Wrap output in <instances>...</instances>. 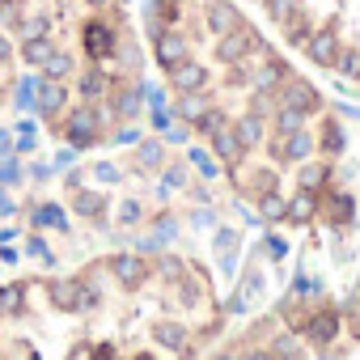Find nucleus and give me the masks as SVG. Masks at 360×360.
I'll return each mask as SVG.
<instances>
[{"instance_id":"e433bc0d","label":"nucleus","mask_w":360,"mask_h":360,"mask_svg":"<svg viewBox=\"0 0 360 360\" xmlns=\"http://www.w3.org/2000/svg\"><path fill=\"white\" fill-rule=\"evenodd\" d=\"M136 217H140V208H136V204H123V212H119V221H123V225H136Z\"/></svg>"},{"instance_id":"cd10ccee","label":"nucleus","mask_w":360,"mask_h":360,"mask_svg":"<svg viewBox=\"0 0 360 360\" xmlns=\"http://www.w3.org/2000/svg\"><path fill=\"white\" fill-rule=\"evenodd\" d=\"M225 123H229V115H225V110H217V106H208V110H204V119H200V131H204V136H212V131H221Z\"/></svg>"},{"instance_id":"58836bf2","label":"nucleus","mask_w":360,"mask_h":360,"mask_svg":"<svg viewBox=\"0 0 360 360\" xmlns=\"http://www.w3.org/2000/svg\"><path fill=\"white\" fill-rule=\"evenodd\" d=\"M5 60H9V43H5V39H0V64H5Z\"/></svg>"},{"instance_id":"c85d7f7f","label":"nucleus","mask_w":360,"mask_h":360,"mask_svg":"<svg viewBox=\"0 0 360 360\" xmlns=\"http://www.w3.org/2000/svg\"><path fill=\"white\" fill-rule=\"evenodd\" d=\"M161 157H165V153H161V144H157V140H144V144H140V153H136V161H140V165H148V169H157V165H161Z\"/></svg>"},{"instance_id":"4be33fe9","label":"nucleus","mask_w":360,"mask_h":360,"mask_svg":"<svg viewBox=\"0 0 360 360\" xmlns=\"http://www.w3.org/2000/svg\"><path fill=\"white\" fill-rule=\"evenodd\" d=\"M204 110H208V102L200 98V89H195V94H183V102H178V115L191 119V123H200V119H204Z\"/></svg>"},{"instance_id":"1a4fd4ad","label":"nucleus","mask_w":360,"mask_h":360,"mask_svg":"<svg viewBox=\"0 0 360 360\" xmlns=\"http://www.w3.org/2000/svg\"><path fill=\"white\" fill-rule=\"evenodd\" d=\"M187 56H191V47H187V39L178 30H157V60H161V68L187 60Z\"/></svg>"},{"instance_id":"c756f323","label":"nucleus","mask_w":360,"mask_h":360,"mask_svg":"<svg viewBox=\"0 0 360 360\" xmlns=\"http://www.w3.org/2000/svg\"><path fill=\"white\" fill-rule=\"evenodd\" d=\"M81 94H85V98H102V94H106V77H102V72H85V77H81Z\"/></svg>"},{"instance_id":"72a5a7b5","label":"nucleus","mask_w":360,"mask_h":360,"mask_svg":"<svg viewBox=\"0 0 360 360\" xmlns=\"http://www.w3.org/2000/svg\"><path fill=\"white\" fill-rule=\"evenodd\" d=\"M34 225H64V212L60 208H39L34 212Z\"/></svg>"},{"instance_id":"0eeeda50","label":"nucleus","mask_w":360,"mask_h":360,"mask_svg":"<svg viewBox=\"0 0 360 360\" xmlns=\"http://www.w3.org/2000/svg\"><path fill=\"white\" fill-rule=\"evenodd\" d=\"M212 148H217V157L225 165H242V157H246V144H242V136H238L233 123H225L221 131H212Z\"/></svg>"},{"instance_id":"4468645a","label":"nucleus","mask_w":360,"mask_h":360,"mask_svg":"<svg viewBox=\"0 0 360 360\" xmlns=\"http://www.w3.org/2000/svg\"><path fill=\"white\" fill-rule=\"evenodd\" d=\"M309 153H314V136L305 127H297V131L284 136V161H305Z\"/></svg>"},{"instance_id":"b1692460","label":"nucleus","mask_w":360,"mask_h":360,"mask_svg":"<svg viewBox=\"0 0 360 360\" xmlns=\"http://www.w3.org/2000/svg\"><path fill=\"white\" fill-rule=\"evenodd\" d=\"M335 68H339L343 77H352V81H360V51H356V47H347V51H339V56H335Z\"/></svg>"},{"instance_id":"473e14b6","label":"nucleus","mask_w":360,"mask_h":360,"mask_svg":"<svg viewBox=\"0 0 360 360\" xmlns=\"http://www.w3.org/2000/svg\"><path fill=\"white\" fill-rule=\"evenodd\" d=\"M136 110H140V89H127L119 98V115H136Z\"/></svg>"},{"instance_id":"a211bd4d","label":"nucleus","mask_w":360,"mask_h":360,"mask_svg":"<svg viewBox=\"0 0 360 360\" xmlns=\"http://www.w3.org/2000/svg\"><path fill=\"white\" fill-rule=\"evenodd\" d=\"M94 305H98V292H94V284H85V280H72L68 309H94Z\"/></svg>"},{"instance_id":"4c0bfd02","label":"nucleus","mask_w":360,"mask_h":360,"mask_svg":"<svg viewBox=\"0 0 360 360\" xmlns=\"http://www.w3.org/2000/svg\"><path fill=\"white\" fill-rule=\"evenodd\" d=\"M98 178H106V183H115V178H119V169H115V165H98Z\"/></svg>"},{"instance_id":"f03ea898","label":"nucleus","mask_w":360,"mask_h":360,"mask_svg":"<svg viewBox=\"0 0 360 360\" xmlns=\"http://www.w3.org/2000/svg\"><path fill=\"white\" fill-rule=\"evenodd\" d=\"M165 81L178 89V94H195V89H204L208 85V68L200 64V60H178V64H169L165 68Z\"/></svg>"},{"instance_id":"39448f33","label":"nucleus","mask_w":360,"mask_h":360,"mask_svg":"<svg viewBox=\"0 0 360 360\" xmlns=\"http://www.w3.org/2000/svg\"><path fill=\"white\" fill-rule=\"evenodd\" d=\"M301 330H305V339H309V343L326 347L330 339H339V314H335V309H318V314H309V318H305V326H301Z\"/></svg>"},{"instance_id":"c9c22d12","label":"nucleus","mask_w":360,"mask_h":360,"mask_svg":"<svg viewBox=\"0 0 360 360\" xmlns=\"http://www.w3.org/2000/svg\"><path fill=\"white\" fill-rule=\"evenodd\" d=\"M191 157H195V165H200V169H204V174H208V178H212V174H217V161H208V157H204V153H191Z\"/></svg>"},{"instance_id":"6e6552de","label":"nucleus","mask_w":360,"mask_h":360,"mask_svg":"<svg viewBox=\"0 0 360 360\" xmlns=\"http://www.w3.org/2000/svg\"><path fill=\"white\" fill-rule=\"evenodd\" d=\"M276 102L280 106H292V110H318V89L314 85H305V81H288L280 94H276Z\"/></svg>"},{"instance_id":"2eb2a0df","label":"nucleus","mask_w":360,"mask_h":360,"mask_svg":"<svg viewBox=\"0 0 360 360\" xmlns=\"http://www.w3.org/2000/svg\"><path fill=\"white\" fill-rule=\"evenodd\" d=\"M314 212H318V195L301 187V191H297V195L288 200V217H284V221H297V225H305V221H309Z\"/></svg>"},{"instance_id":"a878e982","label":"nucleus","mask_w":360,"mask_h":360,"mask_svg":"<svg viewBox=\"0 0 360 360\" xmlns=\"http://www.w3.org/2000/svg\"><path fill=\"white\" fill-rule=\"evenodd\" d=\"M326 212H330L335 225H343V221H352V200L347 195H326Z\"/></svg>"},{"instance_id":"dca6fc26","label":"nucleus","mask_w":360,"mask_h":360,"mask_svg":"<svg viewBox=\"0 0 360 360\" xmlns=\"http://www.w3.org/2000/svg\"><path fill=\"white\" fill-rule=\"evenodd\" d=\"M233 127H238V136H242V144H246V148H250V144H263V131H267V123H263V115H259V110L242 115Z\"/></svg>"},{"instance_id":"393cba45","label":"nucleus","mask_w":360,"mask_h":360,"mask_svg":"<svg viewBox=\"0 0 360 360\" xmlns=\"http://www.w3.org/2000/svg\"><path fill=\"white\" fill-rule=\"evenodd\" d=\"M326 178H330L326 165H309V161H305V169H301V187H305V191H318Z\"/></svg>"},{"instance_id":"412c9836","label":"nucleus","mask_w":360,"mask_h":360,"mask_svg":"<svg viewBox=\"0 0 360 360\" xmlns=\"http://www.w3.org/2000/svg\"><path fill=\"white\" fill-rule=\"evenodd\" d=\"M26 301V284H5L0 288V314H18Z\"/></svg>"},{"instance_id":"423d86ee","label":"nucleus","mask_w":360,"mask_h":360,"mask_svg":"<svg viewBox=\"0 0 360 360\" xmlns=\"http://www.w3.org/2000/svg\"><path fill=\"white\" fill-rule=\"evenodd\" d=\"M301 47H305V56H309L318 68H335V56H339V34H330V30H318V34H309Z\"/></svg>"},{"instance_id":"6ab92c4d","label":"nucleus","mask_w":360,"mask_h":360,"mask_svg":"<svg viewBox=\"0 0 360 360\" xmlns=\"http://www.w3.org/2000/svg\"><path fill=\"white\" fill-rule=\"evenodd\" d=\"M297 127H305V110L276 106V131H280V136H288V131H297Z\"/></svg>"},{"instance_id":"7c9ffc66","label":"nucleus","mask_w":360,"mask_h":360,"mask_svg":"<svg viewBox=\"0 0 360 360\" xmlns=\"http://www.w3.org/2000/svg\"><path fill=\"white\" fill-rule=\"evenodd\" d=\"M322 148H326V153H339V148H343V131H339L335 119H326V127H322Z\"/></svg>"},{"instance_id":"9b49d317","label":"nucleus","mask_w":360,"mask_h":360,"mask_svg":"<svg viewBox=\"0 0 360 360\" xmlns=\"http://www.w3.org/2000/svg\"><path fill=\"white\" fill-rule=\"evenodd\" d=\"M208 26H212L217 34H225V30L242 26V13L229 5V0H208Z\"/></svg>"},{"instance_id":"f3484780","label":"nucleus","mask_w":360,"mask_h":360,"mask_svg":"<svg viewBox=\"0 0 360 360\" xmlns=\"http://www.w3.org/2000/svg\"><path fill=\"white\" fill-rule=\"evenodd\" d=\"M284 77H288V64H284V60H267V64H263V68H259L250 81H255L259 89H276Z\"/></svg>"},{"instance_id":"5701e85b","label":"nucleus","mask_w":360,"mask_h":360,"mask_svg":"<svg viewBox=\"0 0 360 360\" xmlns=\"http://www.w3.org/2000/svg\"><path fill=\"white\" fill-rule=\"evenodd\" d=\"M72 208H77L81 217H89V221H98V217H102V195H94V191H81V195L72 200Z\"/></svg>"},{"instance_id":"7ed1b4c3","label":"nucleus","mask_w":360,"mask_h":360,"mask_svg":"<svg viewBox=\"0 0 360 360\" xmlns=\"http://www.w3.org/2000/svg\"><path fill=\"white\" fill-rule=\"evenodd\" d=\"M115 47H119V34H115V26H106V22H89L85 26V51H89V60H110L115 56Z\"/></svg>"},{"instance_id":"20e7f679","label":"nucleus","mask_w":360,"mask_h":360,"mask_svg":"<svg viewBox=\"0 0 360 360\" xmlns=\"http://www.w3.org/2000/svg\"><path fill=\"white\" fill-rule=\"evenodd\" d=\"M64 136L81 148V144H94L98 140V110L94 106H77L72 115H68V123H64Z\"/></svg>"},{"instance_id":"f704fd0d","label":"nucleus","mask_w":360,"mask_h":360,"mask_svg":"<svg viewBox=\"0 0 360 360\" xmlns=\"http://www.w3.org/2000/svg\"><path fill=\"white\" fill-rule=\"evenodd\" d=\"M271 352H276V356H301V347H297V343H292L288 335H284V339H280V343H276Z\"/></svg>"},{"instance_id":"aec40b11","label":"nucleus","mask_w":360,"mask_h":360,"mask_svg":"<svg viewBox=\"0 0 360 360\" xmlns=\"http://www.w3.org/2000/svg\"><path fill=\"white\" fill-rule=\"evenodd\" d=\"M259 204H263V217H267V221H284V217H288V200H284L280 191H263Z\"/></svg>"},{"instance_id":"f257e3e1","label":"nucleus","mask_w":360,"mask_h":360,"mask_svg":"<svg viewBox=\"0 0 360 360\" xmlns=\"http://www.w3.org/2000/svg\"><path fill=\"white\" fill-rule=\"evenodd\" d=\"M255 43H259L255 30L242 22V26H233V30L221 34V43H217V60H221V64H242V60L255 51Z\"/></svg>"},{"instance_id":"f8f14e48","label":"nucleus","mask_w":360,"mask_h":360,"mask_svg":"<svg viewBox=\"0 0 360 360\" xmlns=\"http://www.w3.org/2000/svg\"><path fill=\"white\" fill-rule=\"evenodd\" d=\"M110 267H115V276H119L123 284H140V280L148 276V263H144L140 255H115Z\"/></svg>"},{"instance_id":"2f4dec72","label":"nucleus","mask_w":360,"mask_h":360,"mask_svg":"<svg viewBox=\"0 0 360 360\" xmlns=\"http://www.w3.org/2000/svg\"><path fill=\"white\" fill-rule=\"evenodd\" d=\"M267 13L284 26V22H292V13H297V5H292V0H267Z\"/></svg>"},{"instance_id":"ea45409f","label":"nucleus","mask_w":360,"mask_h":360,"mask_svg":"<svg viewBox=\"0 0 360 360\" xmlns=\"http://www.w3.org/2000/svg\"><path fill=\"white\" fill-rule=\"evenodd\" d=\"M89 5H115V0H89Z\"/></svg>"},{"instance_id":"9d476101","label":"nucleus","mask_w":360,"mask_h":360,"mask_svg":"<svg viewBox=\"0 0 360 360\" xmlns=\"http://www.w3.org/2000/svg\"><path fill=\"white\" fill-rule=\"evenodd\" d=\"M34 98H39V106H43L47 115H60V106L68 102V94H64V85H60L56 77H43V81H34Z\"/></svg>"},{"instance_id":"bb28decb","label":"nucleus","mask_w":360,"mask_h":360,"mask_svg":"<svg viewBox=\"0 0 360 360\" xmlns=\"http://www.w3.org/2000/svg\"><path fill=\"white\" fill-rule=\"evenodd\" d=\"M43 72H47V77H56V81H64V77L72 72V60H68L64 51H51V60L43 64Z\"/></svg>"},{"instance_id":"ddd939ff","label":"nucleus","mask_w":360,"mask_h":360,"mask_svg":"<svg viewBox=\"0 0 360 360\" xmlns=\"http://www.w3.org/2000/svg\"><path fill=\"white\" fill-rule=\"evenodd\" d=\"M51 51H56V47H51V39H47L43 30H39V34H26V43H22V60H26V64H39V68L51 60Z\"/></svg>"}]
</instances>
